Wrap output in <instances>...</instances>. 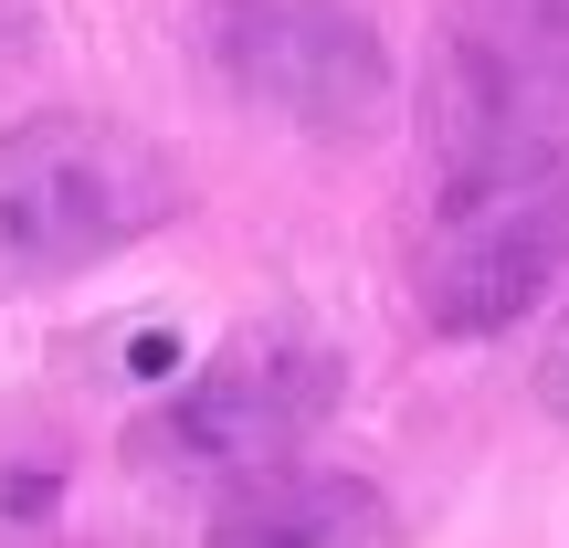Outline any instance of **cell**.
I'll return each instance as SVG.
<instances>
[{
	"label": "cell",
	"mask_w": 569,
	"mask_h": 548,
	"mask_svg": "<svg viewBox=\"0 0 569 548\" xmlns=\"http://www.w3.org/2000/svg\"><path fill=\"white\" fill-rule=\"evenodd\" d=\"M422 127L443 180H517L569 148V0H465L432 42Z\"/></svg>",
	"instance_id": "obj_1"
},
{
	"label": "cell",
	"mask_w": 569,
	"mask_h": 548,
	"mask_svg": "<svg viewBox=\"0 0 569 548\" xmlns=\"http://www.w3.org/2000/svg\"><path fill=\"white\" fill-rule=\"evenodd\" d=\"M180 211V169L117 117H21L0 127V265L84 275Z\"/></svg>",
	"instance_id": "obj_2"
},
{
	"label": "cell",
	"mask_w": 569,
	"mask_h": 548,
	"mask_svg": "<svg viewBox=\"0 0 569 548\" xmlns=\"http://www.w3.org/2000/svg\"><path fill=\"white\" fill-rule=\"evenodd\" d=\"M569 275V169H517V180H465L422 232V317L443 338H496Z\"/></svg>",
	"instance_id": "obj_3"
},
{
	"label": "cell",
	"mask_w": 569,
	"mask_h": 548,
	"mask_svg": "<svg viewBox=\"0 0 569 548\" xmlns=\"http://www.w3.org/2000/svg\"><path fill=\"white\" fill-rule=\"evenodd\" d=\"M201 42L243 106L317 127V138H359L390 106V53L348 0H211Z\"/></svg>",
	"instance_id": "obj_4"
},
{
	"label": "cell",
	"mask_w": 569,
	"mask_h": 548,
	"mask_svg": "<svg viewBox=\"0 0 569 548\" xmlns=\"http://www.w3.org/2000/svg\"><path fill=\"white\" fill-rule=\"evenodd\" d=\"M327 411H338V359L306 327H253L159 411V454L222 465V475H274Z\"/></svg>",
	"instance_id": "obj_5"
},
{
	"label": "cell",
	"mask_w": 569,
	"mask_h": 548,
	"mask_svg": "<svg viewBox=\"0 0 569 548\" xmlns=\"http://www.w3.org/2000/svg\"><path fill=\"white\" fill-rule=\"evenodd\" d=\"M380 496L359 475H253L243 496L222 507L211 548H380Z\"/></svg>",
	"instance_id": "obj_6"
},
{
	"label": "cell",
	"mask_w": 569,
	"mask_h": 548,
	"mask_svg": "<svg viewBox=\"0 0 569 548\" xmlns=\"http://www.w3.org/2000/svg\"><path fill=\"white\" fill-rule=\"evenodd\" d=\"M53 496H63V454L53 444H0V548L32 538L53 517Z\"/></svg>",
	"instance_id": "obj_7"
},
{
	"label": "cell",
	"mask_w": 569,
	"mask_h": 548,
	"mask_svg": "<svg viewBox=\"0 0 569 548\" xmlns=\"http://www.w3.org/2000/svg\"><path fill=\"white\" fill-rule=\"evenodd\" d=\"M538 390H549V401L569 411V327H559V348H549V369H538Z\"/></svg>",
	"instance_id": "obj_8"
}]
</instances>
